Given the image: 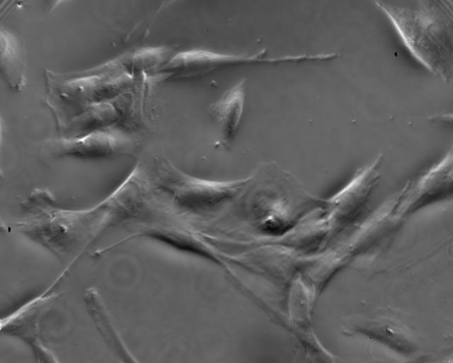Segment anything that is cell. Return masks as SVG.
I'll list each match as a JSON object with an SVG mask.
<instances>
[{
    "label": "cell",
    "mask_w": 453,
    "mask_h": 363,
    "mask_svg": "<svg viewBox=\"0 0 453 363\" xmlns=\"http://www.w3.org/2000/svg\"><path fill=\"white\" fill-rule=\"evenodd\" d=\"M403 45L430 72L449 83L453 74V1H374Z\"/></svg>",
    "instance_id": "cell-1"
},
{
    "label": "cell",
    "mask_w": 453,
    "mask_h": 363,
    "mask_svg": "<svg viewBox=\"0 0 453 363\" xmlns=\"http://www.w3.org/2000/svg\"><path fill=\"white\" fill-rule=\"evenodd\" d=\"M317 53L268 55L266 49L253 53H222L195 48L177 53L164 66V72L176 78L204 75L216 70L241 65L277 64L319 61Z\"/></svg>",
    "instance_id": "cell-2"
},
{
    "label": "cell",
    "mask_w": 453,
    "mask_h": 363,
    "mask_svg": "<svg viewBox=\"0 0 453 363\" xmlns=\"http://www.w3.org/2000/svg\"><path fill=\"white\" fill-rule=\"evenodd\" d=\"M245 183V180L212 182L200 179L187 174L165 160L158 168L156 187L180 206H190L203 202H216L231 196Z\"/></svg>",
    "instance_id": "cell-3"
},
{
    "label": "cell",
    "mask_w": 453,
    "mask_h": 363,
    "mask_svg": "<svg viewBox=\"0 0 453 363\" xmlns=\"http://www.w3.org/2000/svg\"><path fill=\"white\" fill-rule=\"evenodd\" d=\"M134 147L131 138L114 128H103L72 138L46 140L42 153L51 158L101 159L130 152Z\"/></svg>",
    "instance_id": "cell-4"
},
{
    "label": "cell",
    "mask_w": 453,
    "mask_h": 363,
    "mask_svg": "<svg viewBox=\"0 0 453 363\" xmlns=\"http://www.w3.org/2000/svg\"><path fill=\"white\" fill-rule=\"evenodd\" d=\"M45 294L30 300L22 306L14 313L1 321V331L6 333L18 336L28 342L34 349L36 357H53L48 353L46 348L40 342L39 337V318L43 310V306L49 299L53 298L54 294L45 296ZM54 358V357H53Z\"/></svg>",
    "instance_id": "cell-5"
},
{
    "label": "cell",
    "mask_w": 453,
    "mask_h": 363,
    "mask_svg": "<svg viewBox=\"0 0 453 363\" xmlns=\"http://www.w3.org/2000/svg\"><path fill=\"white\" fill-rule=\"evenodd\" d=\"M246 79L239 81L210 108L219 128V141L225 147H231L241 121L246 99Z\"/></svg>",
    "instance_id": "cell-6"
}]
</instances>
